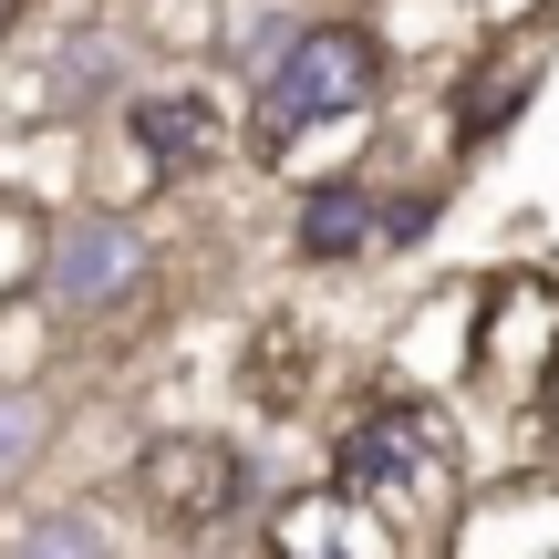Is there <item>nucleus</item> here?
<instances>
[{
    "mask_svg": "<svg viewBox=\"0 0 559 559\" xmlns=\"http://www.w3.org/2000/svg\"><path fill=\"white\" fill-rule=\"evenodd\" d=\"M362 94H373V41H362L353 21H321V32H300L290 52H280V73L260 83V115H249V135H260V156H290L311 124L353 115Z\"/></svg>",
    "mask_w": 559,
    "mask_h": 559,
    "instance_id": "f257e3e1",
    "label": "nucleus"
},
{
    "mask_svg": "<svg viewBox=\"0 0 559 559\" xmlns=\"http://www.w3.org/2000/svg\"><path fill=\"white\" fill-rule=\"evenodd\" d=\"M445 466H456V436H445L436 404H373L342 436V487H425Z\"/></svg>",
    "mask_w": 559,
    "mask_h": 559,
    "instance_id": "f03ea898",
    "label": "nucleus"
},
{
    "mask_svg": "<svg viewBox=\"0 0 559 559\" xmlns=\"http://www.w3.org/2000/svg\"><path fill=\"white\" fill-rule=\"evenodd\" d=\"M270 559H394V528L362 508V487H300L270 519Z\"/></svg>",
    "mask_w": 559,
    "mask_h": 559,
    "instance_id": "7ed1b4c3",
    "label": "nucleus"
},
{
    "mask_svg": "<svg viewBox=\"0 0 559 559\" xmlns=\"http://www.w3.org/2000/svg\"><path fill=\"white\" fill-rule=\"evenodd\" d=\"M145 508H156V519H228V498H239V456H228L218 436H166V445H145Z\"/></svg>",
    "mask_w": 559,
    "mask_h": 559,
    "instance_id": "20e7f679",
    "label": "nucleus"
},
{
    "mask_svg": "<svg viewBox=\"0 0 559 559\" xmlns=\"http://www.w3.org/2000/svg\"><path fill=\"white\" fill-rule=\"evenodd\" d=\"M135 270H145V249H135V228H115V218H73L52 239V300H62V311H104V300H124Z\"/></svg>",
    "mask_w": 559,
    "mask_h": 559,
    "instance_id": "39448f33",
    "label": "nucleus"
},
{
    "mask_svg": "<svg viewBox=\"0 0 559 559\" xmlns=\"http://www.w3.org/2000/svg\"><path fill=\"white\" fill-rule=\"evenodd\" d=\"M456 559H559V487H498L466 508Z\"/></svg>",
    "mask_w": 559,
    "mask_h": 559,
    "instance_id": "423d86ee",
    "label": "nucleus"
},
{
    "mask_svg": "<svg viewBox=\"0 0 559 559\" xmlns=\"http://www.w3.org/2000/svg\"><path fill=\"white\" fill-rule=\"evenodd\" d=\"M207 135H218V115H207L198 94H145V104H135V145H145L156 166L207 156Z\"/></svg>",
    "mask_w": 559,
    "mask_h": 559,
    "instance_id": "0eeeda50",
    "label": "nucleus"
},
{
    "mask_svg": "<svg viewBox=\"0 0 559 559\" xmlns=\"http://www.w3.org/2000/svg\"><path fill=\"white\" fill-rule=\"evenodd\" d=\"M373 228H383V207L362 198V187H321V198L300 207V249H311V260H353Z\"/></svg>",
    "mask_w": 559,
    "mask_h": 559,
    "instance_id": "6e6552de",
    "label": "nucleus"
},
{
    "mask_svg": "<svg viewBox=\"0 0 559 559\" xmlns=\"http://www.w3.org/2000/svg\"><path fill=\"white\" fill-rule=\"evenodd\" d=\"M11 559H104V528L62 508V519H32V528H21V539H11Z\"/></svg>",
    "mask_w": 559,
    "mask_h": 559,
    "instance_id": "1a4fd4ad",
    "label": "nucleus"
},
{
    "mask_svg": "<svg viewBox=\"0 0 559 559\" xmlns=\"http://www.w3.org/2000/svg\"><path fill=\"white\" fill-rule=\"evenodd\" d=\"M519 94H528V62H508L498 83H477V104H466V135H487V124H498V115H508Z\"/></svg>",
    "mask_w": 559,
    "mask_h": 559,
    "instance_id": "9d476101",
    "label": "nucleus"
},
{
    "mask_svg": "<svg viewBox=\"0 0 559 559\" xmlns=\"http://www.w3.org/2000/svg\"><path fill=\"white\" fill-rule=\"evenodd\" d=\"M41 436V415H32V394H0V466L21 456V445Z\"/></svg>",
    "mask_w": 559,
    "mask_h": 559,
    "instance_id": "9b49d317",
    "label": "nucleus"
},
{
    "mask_svg": "<svg viewBox=\"0 0 559 559\" xmlns=\"http://www.w3.org/2000/svg\"><path fill=\"white\" fill-rule=\"evenodd\" d=\"M11 11H21V0H0V32H11Z\"/></svg>",
    "mask_w": 559,
    "mask_h": 559,
    "instance_id": "f8f14e48",
    "label": "nucleus"
}]
</instances>
